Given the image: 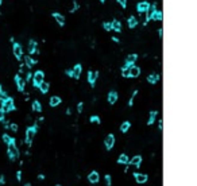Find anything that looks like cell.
I'll list each match as a JSON object with an SVG mask.
<instances>
[{
	"label": "cell",
	"instance_id": "52a82bcc",
	"mask_svg": "<svg viewBox=\"0 0 197 186\" xmlns=\"http://www.w3.org/2000/svg\"><path fill=\"white\" fill-rule=\"evenodd\" d=\"M104 146H105V150L107 151H111L115 146V135L113 134H108L107 137L104 140Z\"/></svg>",
	"mask_w": 197,
	"mask_h": 186
},
{
	"label": "cell",
	"instance_id": "44dd1931",
	"mask_svg": "<svg viewBox=\"0 0 197 186\" xmlns=\"http://www.w3.org/2000/svg\"><path fill=\"white\" fill-rule=\"evenodd\" d=\"M138 19L135 18V16H128V19H127V26H128V28H135V27L138 26Z\"/></svg>",
	"mask_w": 197,
	"mask_h": 186
},
{
	"label": "cell",
	"instance_id": "7bdbcfd3",
	"mask_svg": "<svg viewBox=\"0 0 197 186\" xmlns=\"http://www.w3.org/2000/svg\"><path fill=\"white\" fill-rule=\"evenodd\" d=\"M162 32H163V30H162V27H159V28H158V37H159V39L162 38Z\"/></svg>",
	"mask_w": 197,
	"mask_h": 186
},
{
	"label": "cell",
	"instance_id": "7402d4cb",
	"mask_svg": "<svg viewBox=\"0 0 197 186\" xmlns=\"http://www.w3.org/2000/svg\"><path fill=\"white\" fill-rule=\"evenodd\" d=\"M62 102V99L59 96H53V97H50V101H49V104H50V107H58L59 104Z\"/></svg>",
	"mask_w": 197,
	"mask_h": 186
},
{
	"label": "cell",
	"instance_id": "8992f818",
	"mask_svg": "<svg viewBox=\"0 0 197 186\" xmlns=\"http://www.w3.org/2000/svg\"><path fill=\"white\" fill-rule=\"evenodd\" d=\"M12 53H13V55H15V58L18 59V61H22V58H23V47H22L20 43L13 42V45H12Z\"/></svg>",
	"mask_w": 197,
	"mask_h": 186
},
{
	"label": "cell",
	"instance_id": "9a60e30c",
	"mask_svg": "<svg viewBox=\"0 0 197 186\" xmlns=\"http://www.w3.org/2000/svg\"><path fill=\"white\" fill-rule=\"evenodd\" d=\"M140 163H142V156H140V155L132 156V159H130V161H128V164H130V166H134L135 169H139V167H140Z\"/></svg>",
	"mask_w": 197,
	"mask_h": 186
},
{
	"label": "cell",
	"instance_id": "f907efd6",
	"mask_svg": "<svg viewBox=\"0 0 197 186\" xmlns=\"http://www.w3.org/2000/svg\"><path fill=\"white\" fill-rule=\"evenodd\" d=\"M100 3H105V0H100Z\"/></svg>",
	"mask_w": 197,
	"mask_h": 186
},
{
	"label": "cell",
	"instance_id": "e575fe53",
	"mask_svg": "<svg viewBox=\"0 0 197 186\" xmlns=\"http://www.w3.org/2000/svg\"><path fill=\"white\" fill-rule=\"evenodd\" d=\"M10 129H11V131H13V132H18V129H19L18 124H15V123H10Z\"/></svg>",
	"mask_w": 197,
	"mask_h": 186
},
{
	"label": "cell",
	"instance_id": "f546056e",
	"mask_svg": "<svg viewBox=\"0 0 197 186\" xmlns=\"http://www.w3.org/2000/svg\"><path fill=\"white\" fill-rule=\"evenodd\" d=\"M89 121H91V123H96V124H100L101 123V119L99 117V116L97 115H92L91 117H89Z\"/></svg>",
	"mask_w": 197,
	"mask_h": 186
},
{
	"label": "cell",
	"instance_id": "603a6c76",
	"mask_svg": "<svg viewBox=\"0 0 197 186\" xmlns=\"http://www.w3.org/2000/svg\"><path fill=\"white\" fill-rule=\"evenodd\" d=\"M38 88H39L40 93H42V94H46V93L49 92V89H50V84L46 82V81H42V82H40V85L38 86Z\"/></svg>",
	"mask_w": 197,
	"mask_h": 186
},
{
	"label": "cell",
	"instance_id": "ab89813d",
	"mask_svg": "<svg viewBox=\"0 0 197 186\" xmlns=\"http://www.w3.org/2000/svg\"><path fill=\"white\" fill-rule=\"evenodd\" d=\"M3 120H5V112L0 108V121H3Z\"/></svg>",
	"mask_w": 197,
	"mask_h": 186
},
{
	"label": "cell",
	"instance_id": "b9f144b4",
	"mask_svg": "<svg viewBox=\"0 0 197 186\" xmlns=\"http://www.w3.org/2000/svg\"><path fill=\"white\" fill-rule=\"evenodd\" d=\"M5 183V177L4 175H0V185H4Z\"/></svg>",
	"mask_w": 197,
	"mask_h": 186
},
{
	"label": "cell",
	"instance_id": "c3c4849f",
	"mask_svg": "<svg viewBox=\"0 0 197 186\" xmlns=\"http://www.w3.org/2000/svg\"><path fill=\"white\" fill-rule=\"evenodd\" d=\"M70 113H72V109H70V108H67V109H66V115H70Z\"/></svg>",
	"mask_w": 197,
	"mask_h": 186
},
{
	"label": "cell",
	"instance_id": "60d3db41",
	"mask_svg": "<svg viewBox=\"0 0 197 186\" xmlns=\"http://www.w3.org/2000/svg\"><path fill=\"white\" fill-rule=\"evenodd\" d=\"M16 181H22V171L20 170L16 171Z\"/></svg>",
	"mask_w": 197,
	"mask_h": 186
},
{
	"label": "cell",
	"instance_id": "5b68a950",
	"mask_svg": "<svg viewBox=\"0 0 197 186\" xmlns=\"http://www.w3.org/2000/svg\"><path fill=\"white\" fill-rule=\"evenodd\" d=\"M31 81H32V86L38 88V86L40 85V82L45 81V73H43V70H37L35 73H32Z\"/></svg>",
	"mask_w": 197,
	"mask_h": 186
},
{
	"label": "cell",
	"instance_id": "ac0fdd59",
	"mask_svg": "<svg viewBox=\"0 0 197 186\" xmlns=\"http://www.w3.org/2000/svg\"><path fill=\"white\" fill-rule=\"evenodd\" d=\"M37 59H34L31 55H24V63H26L27 69H31L32 66H35L37 65Z\"/></svg>",
	"mask_w": 197,
	"mask_h": 186
},
{
	"label": "cell",
	"instance_id": "5bb4252c",
	"mask_svg": "<svg viewBox=\"0 0 197 186\" xmlns=\"http://www.w3.org/2000/svg\"><path fill=\"white\" fill-rule=\"evenodd\" d=\"M51 16L54 18V20L57 22V24H58L59 27H64L65 26V16L62 15V13H59V12H51Z\"/></svg>",
	"mask_w": 197,
	"mask_h": 186
},
{
	"label": "cell",
	"instance_id": "2e32d148",
	"mask_svg": "<svg viewBox=\"0 0 197 186\" xmlns=\"http://www.w3.org/2000/svg\"><path fill=\"white\" fill-rule=\"evenodd\" d=\"M118 92L116 90H111L109 93L107 94V101L109 102L111 105H113V104H116V101H118Z\"/></svg>",
	"mask_w": 197,
	"mask_h": 186
},
{
	"label": "cell",
	"instance_id": "4fadbf2b",
	"mask_svg": "<svg viewBox=\"0 0 197 186\" xmlns=\"http://www.w3.org/2000/svg\"><path fill=\"white\" fill-rule=\"evenodd\" d=\"M128 75H130V77H132V78L139 77V75H140V67L136 66L135 63L131 65V66H130V69H128Z\"/></svg>",
	"mask_w": 197,
	"mask_h": 186
},
{
	"label": "cell",
	"instance_id": "6da1fadb",
	"mask_svg": "<svg viewBox=\"0 0 197 186\" xmlns=\"http://www.w3.org/2000/svg\"><path fill=\"white\" fill-rule=\"evenodd\" d=\"M7 146H8V150H7L8 158H10V161L15 162L16 159L19 158V155H20V152H19L18 147H16V140H15V137H11L10 143H8Z\"/></svg>",
	"mask_w": 197,
	"mask_h": 186
},
{
	"label": "cell",
	"instance_id": "9c48e42d",
	"mask_svg": "<svg viewBox=\"0 0 197 186\" xmlns=\"http://www.w3.org/2000/svg\"><path fill=\"white\" fill-rule=\"evenodd\" d=\"M148 8H150V3L143 0V1H139L136 4V12L138 13H145L148 11Z\"/></svg>",
	"mask_w": 197,
	"mask_h": 186
},
{
	"label": "cell",
	"instance_id": "ee69618b",
	"mask_svg": "<svg viewBox=\"0 0 197 186\" xmlns=\"http://www.w3.org/2000/svg\"><path fill=\"white\" fill-rule=\"evenodd\" d=\"M3 123H4V128H10V123L7 120H3Z\"/></svg>",
	"mask_w": 197,
	"mask_h": 186
},
{
	"label": "cell",
	"instance_id": "83f0119b",
	"mask_svg": "<svg viewBox=\"0 0 197 186\" xmlns=\"http://www.w3.org/2000/svg\"><path fill=\"white\" fill-rule=\"evenodd\" d=\"M131 128V123H130L128 120H126V121H123L121 123V125H120V131L123 132V134H126V132H128V129Z\"/></svg>",
	"mask_w": 197,
	"mask_h": 186
},
{
	"label": "cell",
	"instance_id": "f35d334b",
	"mask_svg": "<svg viewBox=\"0 0 197 186\" xmlns=\"http://www.w3.org/2000/svg\"><path fill=\"white\" fill-rule=\"evenodd\" d=\"M7 96V92L3 89V85H0V97H5Z\"/></svg>",
	"mask_w": 197,
	"mask_h": 186
},
{
	"label": "cell",
	"instance_id": "74e56055",
	"mask_svg": "<svg viewBox=\"0 0 197 186\" xmlns=\"http://www.w3.org/2000/svg\"><path fill=\"white\" fill-rule=\"evenodd\" d=\"M31 78H32V73L31 72H27L26 73V80H24V81H26V82H27V81H31Z\"/></svg>",
	"mask_w": 197,
	"mask_h": 186
},
{
	"label": "cell",
	"instance_id": "f1b7e54d",
	"mask_svg": "<svg viewBox=\"0 0 197 186\" xmlns=\"http://www.w3.org/2000/svg\"><path fill=\"white\" fill-rule=\"evenodd\" d=\"M157 115H158L157 111H151V112H150V117H148V120H147L148 125H153V124H154V121H155V119H157Z\"/></svg>",
	"mask_w": 197,
	"mask_h": 186
},
{
	"label": "cell",
	"instance_id": "d6a6232c",
	"mask_svg": "<svg viewBox=\"0 0 197 186\" xmlns=\"http://www.w3.org/2000/svg\"><path fill=\"white\" fill-rule=\"evenodd\" d=\"M104 179H105V183H107V186H111V185H112V178H111L109 174H105Z\"/></svg>",
	"mask_w": 197,
	"mask_h": 186
},
{
	"label": "cell",
	"instance_id": "cb8c5ba5",
	"mask_svg": "<svg viewBox=\"0 0 197 186\" xmlns=\"http://www.w3.org/2000/svg\"><path fill=\"white\" fill-rule=\"evenodd\" d=\"M147 81H148V84H157L159 81V74L158 73H151V74H148V77H147Z\"/></svg>",
	"mask_w": 197,
	"mask_h": 186
},
{
	"label": "cell",
	"instance_id": "7c38bea8",
	"mask_svg": "<svg viewBox=\"0 0 197 186\" xmlns=\"http://www.w3.org/2000/svg\"><path fill=\"white\" fill-rule=\"evenodd\" d=\"M81 73H82V65H81V63H76L74 66H73V69H72V78L78 80L80 75H81Z\"/></svg>",
	"mask_w": 197,
	"mask_h": 186
},
{
	"label": "cell",
	"instance_id": "30bf717a",
	"mask_svg": "<svg viewBox=\"0 0 197 186\" xmlns=\"http://www.w3.org/2000/svg\"><path fill=\"white\" fill-rule=\"evenodd\" d=\"M27 50H28V54H30V55L39 53V50H38V43H37V40H35V39H30V40H28V47H27Z\"/></svg>",
	"mask_w": 197,
	"mask_h": 186
},
{
	"label": "cell",
	"instance_id": "681fc988",
	"mask_svg": "<svg viewBox=\"0 0 197 186\" xmlns=\"http://www.w3.org/2000/svg\"><path fill=\"white\" fill-rule=\"evenodd\" d=\"M24 186H31V183H26V185H24Z\"/></svg>",
	"mask_w": 197,
	"mask_h": 186
},
{
	"label": "cell",
	"instance_id": "f6af8a7d",
	"mask_svg": "<svg viewBox=\"0 0 197 186\" xmlns=\"http://www.w3.org/2000/svg\"><path fill=\"white\" fill-rule=\"evenodd\" d=\"M111 39H112L113 42H116V43H119V42H120V40H119V38H118V37H112V38H111Z\"/></svg>",
	"mask_w": 197,
	"mask_h": 186
},
{
	"label": "cell",
	"instance_id": "836d02e7",
	"mask_svg": "<svg viewBox=\"0 0 197 186\" xmlns=\"http://www.w3.org/2000/svg\"><path fill=\"white\" fill-rule=\"evenodd\" d=\"M3 142L5 143V144H8V143H10V140H11V136L8 134H3Z\"/></svg>",
	"mask_w": 197,
	"mask_h": 186
},
{
	"label": "cell",
	"instance_id": "7a4b0ae2",
	"mask_svg": "<svg viewBox=\"0 0 197 186\" xmlns=\"http://www.w3.org/2000/svg\"><path fill=\"white\" fill-rule=\"evenodd\" d=\"M0 105H1V109L4 111L5 113H7V112H12V111H16L13 99H12V97H10V96L0 97Z\"/></svg>",
	"mask_w": 197,
	"mask_h": 186
},
{
	"label": "cell",
	"instance_id": "1f68e13d",
	"mask_svg": "<svg viewBox=\"0 0 197 186\" xmlns=\"http://www.w3.org/2000/svg\"><path fill=\"white\" fill-rule=\"evenodd\" d=\"M136 94H138V90H136V89H135V90L132 92L131 99L128 100V107H132V105H134V99H135V96H136Z\"/></svg>",
	"mask_w": 197,
	"mask_h": 186
},
{
	"label": "cell",
	"instance_id": "bcb514c9",
	"mask_svg": "<svg viewBox=\"0 0 197 186\" xmlns=\"http://www.w3.org/2000/svg\"><path fill=\"white\" fill-rule=\"evenodd\" d=\"M38 179H39V181H43V179H45V175H43V174H39V175H38Z\"/></svg>",
	"mask_w": 197,
	"mask_h": 186
},
{
	"label": "cell",
	"instance_id": "3957f363",
	"mask_svg": "<svg viewBox=\"0 0 197 186\" xmlns=\"http://www.w3.org/2000/svg\"><path fill=\"white\" fill-rule=\"evenodd\" d=\"M148 18L150 20H155V22H161L163 19V12L162 10H157V3H153L150 4V8H148Z\"/></svg>",
	"mask_w": 197,
	"mask_h": 186
},
{
	"label": "cell",
	"instance_id": "d6986e66",
	"mask_svg": "<svg viewBox=\"0 0 197 186\" xmlns=\"http://www.w3.org/2000/svg\"><path fill=\"white\" fill-rule=\"evenodd\" d=\"M134 177H135V181L138 183H146L148 179L147 174H140V173H134Z\"/></svg>",
	"mask_w": 197,
	"mask_h": 186
},
{
	"label": "cell",
	"instance_id": "7dc6e473",
	"mask_svg": "<svg viewBox=\"0 0 197 186\" xmlns=\"http://www.w3.org/2000/svg\"><path fill=\"white\" fill-rule=\"evenodd\" d=\"M158 128H159V131H162V120H159V123H158Z\"/></svg>",
	"mask_w": 197,
	"mask_h": 186
},
{
	"label": "cell",
	"instance_id": "4316f807",
	"mask_svg": "<svg viewBox=\"0 0 197 186\" xmlns=\"http://www.w3.org/2000/svg\"><path fill=\"white\" fill-rule=\"evenodd\" d=\"M31 108L34 112H42V105H40V102L38 101V100H34V101L31 102Z\"/></svg>",
	"mask_w": 197,
	"mask_h": 186
},
{
	"label": "cell",
	"instance_id": "f5cc1de1",
	"mask_svg": "<svg viewBox=\"0 0 197 186\" xmlns=\"http://www.w3.org/2000/svg\"><path fill=\"white\" fill-rule=\"evenodd\" d=\"M55 186H61V185H55Z\"/></svg>",
	"mask_w": 197,
	"mask_h": 186
},
{
	"label": "cell",
	"instance_id": "ffe728a7",
	"mask_svg": "<svg viewBox=\"0 0 197 186\" xmlns=\"http://www.w3.org/2000/svg\"><path fill=\"white\" fill-rule=\"evenodd\" d=\"M88 181L91 183H97L100 181V175H99V173L97 171H91L88 174Z\"/></svg>",
	"mask_w": 197,
	"mask_h": 186
},
{
	"label": "cell",
	"instance_id": "db71d44e",
	"mask_svg": "<svg viewBox=\"0 0 197 186\" xmlns=\"http://www.w3.org/2000/svg\"><path fill=\"white\" fill-rule=\"evenodd\" d=\"M73 1H77V0H73Z\"/></svg>",
	"mask_w": 197,
	"mask_h": 186
},
{
	"label": "cell",
	"instance_id": "ba28073f",
	"mask_svg": "<svg viewBox=\"0 0 197 186\" xmlns=\"http://www.w3.org/2000/svg\"><path fill=\"white\" fill-rule=\"evenodd\" d=\"M97 77H99V72H92V70H89V72L86 73V80H88L91 86H94V84H96V81H97Z\"/></svg>",
	"mask_w": 197,
	"mask_h": 186
},
{
	"label": "cell",
	"instance_id": "8d00e7d4",
	"mask_svg": "<svg viewBox=\"0 0 197 186\" xmlns=\"http://www.w3.org/2000/svg\"><path fill=\"white\" fill-rule=\"evenodd\" d=\"M116 1L121 5V8H127V0H116Z\"/></svg>",
	"mask_w": 197,
	"mask_h": 186
},
{
	"label": "cell",
	"instance_id": "816d5d0a",
	"mask_svg": "<svg viewBox=\"0 0 197 186\" xmlns=\"http://www.w3.org/2000/svg\"><path fill=\"white\" fill-rule=\"evenodd\" d=\"M3 4V0H0V5H1Z\"/></svg>",
	"mask_w": 197,
	"mask_h": 186
},
{
	"label": "cell",
	"instance_id": "e0dca14e",
	"mask_svg": "<svg viewBox=\"0 0 197 186\" xmlns=\"http://www.w3.org/2000/svg\"><path fill=\"white\" fill-rule=\"evenodd\" d=\"M111 24H112V31H115V32H121V30H123V26H121V22L119 20V19H113V20L111 22Z\"/></svg>",
	"mask_w": 197,
	"mask_h": 186
},
{
	"label": "cell",
	"instance_id": "4dcf8cb0",
	"mask_svg": "<svg viewBox=\"0 0 197 186\" xmlns=\"http://www.w3.org/2000/svg\"><path fill=\"white\" fill-rule=\"evenodd\" d=\"M103 28L108 32L112 31V24H111V22H104V23H103Z\"/></svg>",
	"mask_w": 197,
	"mask_h": 186
},
{
	"label": "cell",
	"instance_id": "8fae6325",
	"mask_svg": "<svg viewBox=\"0 0 197 186\" xmlns=\"http://www.w3.org/2000/svg\"><path fill=\"white\" fill-rule=\"evenodd\" d=\"M13 80H15V84H16L18 90L19 92H24V88H26V81H24L19 74H16L15 77H13Z\"/></svg>",
	"mask_w": 197,
	"mask_h": 186
},
{
	"label": "cell",
	"instance_id": "277c9868",
	"mask_svg": "<svg viewBox=\"0 0 197 186\" xmlns=\"http://www.w3.org/2000/svg\"><path fill=\"white\" fill-rule=\"evenodd\" d=\"M37 131H38V125L34 124V125H30L26 128V144L27 146H31L32 143V139L35 137L37 135Z\"/></svg>",
	"mask_w": 197,
	"mask_h": 186
},
{
	"label": "cell",
	"instance_id": "484cf974",
	"mask_svg": "<svg viewBox=\"0 0 197 186\" xmlns=\"http://www.w3.org/2000/svg\"><path fill=\"white\" fill-rule=\"evenodd\" d=\"M136 59H138V54H128L127 55V58H126V63H128V65H134L135 62H136Z\"/></svg>",
	"mask_w": 197,
	"mask_h": 186
},
{
	"label": "cell",
	"instance_id": "d4e9b609",
	"mask_svg": "<svg viewBox=\"0 0 197 186\" xmlns=\"http://www.w3.org/2000/svg\"><path fill=\"white\" fill-rule=\"evenodd\" d=\"M128 161H130V158H128L127 154H120L119 158H118V163L119 164H128Z\"/></svg>",
	"mask_w": 197,
	"mask_h": 186
},
{
	"label": "cell",
	"instance_id": "d590c367",
	"mask_svg": "<svg viewBox=\"0 0 197 186\" xmlns=\"http://www.w3.org/2000/svg\"><path fill=\"white\" fill-rule=\"evenodd\" d=\"M82 109H84V102H82V101H80V102L77 104V112H78V113H81V112H82Z\"/></svg>",
	"mask_w": 197,
	"mask_h": 186
}]
</instances>
